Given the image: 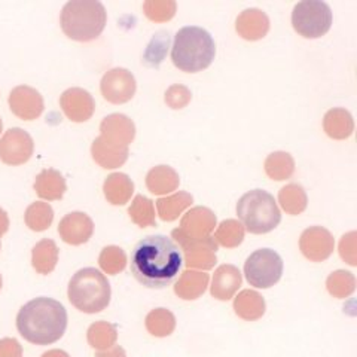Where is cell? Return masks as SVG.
<instances>
[{
	"instance_id": "26",
	"label": "cell",
	"mask_w": 357,
	"mask_h": 357,
	"mask_svg": "<svg viewBox=\"0 0 357 357\" xmlns=\"http://www.w3.org/2000/svg\"><path fill=\"white\" fill-rule=\"evenodd\" d=\"M103 192L112 206H126L134 194V183L124 173H112L103 183Z\"/></svg>"
},
{
	"instance_id": "34",
	"label": "cell",
	"mask_w": 357,
	"mask_h": 357,
	"mask_svg": "<svg viewBox=\"0 0 357 357\" xmlns=\"http://www.w3.org/2000/svg\"><path fill=\"white\" fill-rule=\"evenodd\" d=\"M54 220V210L50 203H43V201H36L27 207L24 213L26 225L35 232L47 231Z\"/></svg>"
},
{
	"instance_id": "40",
	"label": "cell",
	"mask_w": 357,
	"mask_h": 357,
	"mask_svg": "<svg viewBox=\"0 0 357 357\" xmlns=\"http://www.w3.org/2000/svg\"><path fill=\"white\" fill-rule=\"evenodd\" d=\"M191 89L182 84H174L165 91V103L174 110L186 107L191 103Z\"/></svg>"
},
{
	"instance_id": "24",
	"label": "cell",
	"mask_w": 357,
	"mask_h": 357,
	"mask_svg": "<svg viewBox=\"0 0 357 357\" xmlns=\"http://www.w3.org/2000/svg\"><path fill=\"white\" fill-rule=\"evenodd\" d=\"M181 185L178 173L169 165H156L146 174V186L155 195H169Z\"/></svg>"
},
{
	"instance_id": "47",
	"label": "cell",
	"mask_w": 357,
	"mask_h": 357,
	"mask_svg": "<svg viewBox=\"0 0 357 357\" xmlns=\"http://www.w3.org/2000/svg\"><path fill=\"white\" fill-rule=\"evenodd\" d=\"M2 284H3V280H2V274H0V290H2Z\"/></svg>"
},
{
	"instance_id": "14",
	"label": "cell",
	"mask_w": 357,
	"mask_h": 357,
	"mask_svg": "<svg viewBox=\"0 0 357 357\" xmlns=\"http://www.w3.org/2000/svg\"><path fill=\"white\" fill-rule=\"evenodd\" d=\"M60 106L72 122H86L96 112L94 98L84 88L66 89L60 97Z\"/></svg>"
},
{
	"instance_id": "41",
	"label": "cell",
	"mask_w": 357,
	"mask_h": 357,
	"mask_svg": "<svg viewBox=\"0 0 357 357\" xmlns=\"http://www.w3.org/2000/svg\"><path fill=\"white\" fill-rule=\"evenodd\" d=\"M340 256L351 266L357 265V232L350 231L340 241Z\"/></svg>"
},
{
	"instance_id": "27",
	"label": "cell",
	"mask_w": 357,
	"mask_h": 357,
	"mask_svg": "<svg viewBox=\"0 0 357 357\" xmlns=\"http://www.w3.org/2000/svg\"><path fill=\"white\" fill-rule=\"evenodd\" d=\"M66 178L63 174L54 169H47L36 176L35 191L39 198L45 201L61 199L66 194Z\"/></svg>"
},
{
	"instance_id": "43",
	"label": "cell",
	"mask_w": 357,
	"mask_h": 357,
	"mask_svg": "<svg viewBox=\"0 0 357 357\" xmlns=\"http://www.w3.org/2000/svg\"><path fill=\"white\" fill-rule=\"evenodd\" d=\"M96 357H127L126 350L121 347V345H114V347H110L107 350H102V351H97Z\"/></svg>"
},
{
	"instance_id": "33",
	"label": "cell",
	"mask_w": 357,
	"mask_h": 357,
	"mask_svg": "<svg viewBox=\"0 0 357 357\" xmlns=\"http://www.w3.org/2000/svg\"><path fill=\"white\" fill-rule=\"evenodd\" d=\"M244 236H245V229L241 225L240 220L227 219L220 222L216 227L213 238L218 243V245H222V248H227V249H234V248H238V245L243 243Z\"/></svg>"
},
{
	"instance_id": "25",
	"label": "cell",
	"mask_w": 357,
	"mask_h": 357,
	"mask_svg": "<svg viewBox=\"0 0 357 357\" xmlns=\"http://www.w3.org/2000/svg\"><path fill=\"white\" fill-rule=\"evenodd\" d=\"M323 130L333 140L349 139L354 131V121L349 110L335 107L323 118Z\"/></svg>"
},
{
	"instance_id": "45",
	"label": "cell",
	"mask_w": 357,
	"mask_h": 357,
	"mask_svg": "<svg viewBox=\"0 0 357 357\" xmlns=\"http://www.w3.org/2000/svg\"><path fill=\"white\" fill-rule=\"evenodd\" d=\"M40 357H70V356L63 350H48L45 351Z\"/></svg>"
},
{
	"instance_id": "17",
	"label": "cell",
	"mask_w": 357,
	"mask_h": 357,
	"mask_svg": "<svg viewBox=\"0 0 357 357\" xmlns=\"http://www.w3.org/2000/svg\"><path fill=\"white\" fill-rule=\"evenodd\" d=\"M243 277L236 265H220L211 278L210 294L218 301H229L241 287Z\"/></svg>"
},
{
	"instance_id": "48",
	"label": "cell",
	"mask_w": 357,
	"mask_h": 357,
	"mask_svg": "<svg viewBox=\"0 0 357 357\" xmlns=\"http://www.w3.org/2000/svg\"><path fill=\"white\" fill-rule=\"evenodd\" d=\"M0 250H2V241H0Z\"/></svg>"
},
{
	"instance_id": "12",
	"label": "cell",
	"mask_w": 357,
	"mask_h": 357,
	"mask_svg": "<svg viewBox=\"0 0 357 357\" xmlns=\"http://www.w3.org/2000/svg\"><path fill=\"white\" fill-rule=\"evenodd\" d=\"M299 249L308 261L323 262L333 253L335 240L326 228L310 227L301 234Z\"/></svg>"
},
{
	"instance_id": "37",
	"label": "cell",
	"mask_w": 357,
	"mask_h": 357,
	"mask_svg": "<svg viewBox=\"0 0 357 357\" xmlns=\"http://www.w3.org/2000/svg\"><path fill=\"white\" fill-rule=\"evenodd\" d=\"M98 265L109 275H116L126 270L127 255L118 245H106L98 256Z\"/></svg>"
},
{
	"instance_id": "20",
	"label": "cell",
	"mask_w": 357,
	"mask_h": 357,
	"mask_svg": "<svg viewBox=\"0 0 357 357\" xmlns=\"http://www.w3.org/2000/svg\"><path fill=\"white\" fill-rule=\"evenodd\" d=\"M128 146L115 144L102 136H98L91 146L93 160L106 170H115L124 165L128 160Z\"/></svg>"
},
{
	"instance_id": "19",
	"label": "cell",
	"mask_w": 357,
	"mask_h": 357,
	"mask_svg": "<svg viewBox=\"0 0 357 357\" xmlns=\"http://www.w3.org/2000/svg\"><path fill=\"white\" fill-rule=\"evenodd\" d=\"M236 30L245 40H261L270 31V18L261 9H245L236 21Z\"/></svg>"
},
{
	"instance_id": "46",
	"label": "cell",
	"mask_w": 357,
	"mask_h": 357,
	"mask_svg": "<svg viewBox=\"0 0 357 357\" xmlns=\"http://www.w3.org/2000/svg\"><path fill=\"white\" fill-rule=\"evenodd\" d=\"M2 131H3V122L0 119V134H2Z\"/></svg>"
},
{
	"instance_id": "1",
	"label": "cell",
	"mask_w": 357,
	"mask_h": 357,
	"mask_svg": "<svg viewBox=\"0 0 357 357\" xmlns=\"http://www.w3.org/2000/svg\"><path fill=\"white\" fill-rule=\"evenodd\" d=\"M182 252L165 236L142 238L131 252V274L148 289L169 287L181 273Z\"/></svg>"
},
{
	"instance_id": "18",
	"label": "cell",
	"mask_w": 357,
	"mask_h": 357,
	"mask_svg": "<svg viewBox=\"0 0 357 357\" xmlns=\"http://www.w3.org/2000/svg\"><path fill=\"white\" fill-rule=\"evenodd\" d=\"M100 136L121 146H128L136 137V126L127 115L112 114L100 124Z\"/></svg>"
},
{
	"instance_id": "23",
	"label": "cell",
	"mask_w": 357,
	"mask_h": 357,
	"mask_svg": "<svg viewBox=\"0 0 357 357\" xmlns=\"http://www.w3.org/2000/svg\"><path fill=\"white\" fill-rule=\"evenodd\" d=\"M192 203L194 197L185 191L165 195L155 201L156 215H158L160 219L164 222H173L178 219V216H182L185 211L192 206Z\"/></svg>"
},
{
	"instance_id": "42",
	"label": "cell",
	"mask_w": 357,
	"mask_h": 357,
	"mask_svg": "<svg viewBox=\"0 0 357 357\" xmlns=\"http://www.w3.org/2000/svg\"><path fill=\"white\" fill-rule=\"evenodd\" d=\"M0 357H22V347L15 338L0 340Z\"/></svg>"
},
{
	"instance_id": "3",
	"label": "cell",
	"mask_w": 357,
	"mask_h": 357,
	"mask_svg": "<svg viewBox=\"0 0 357 357\" xmlns=\"http://www.w3.org/2000/svg\"><path fill=\"white\" fill-rule=\"evenodd\" d=\"M216 45L210 33L201 27H183L174 38L172 60L178 70L197 73L213 63Z\"/></svg>"
},
{
	"instance_id": "44",
	"label": "cell",
	"mask_w": 357,
	"mask_h": 357,
	"mask_svg": "<svg viewBox=\"0 0 357 357\" xmlns=\"http://www.w3.org/2000/svg\"><path fill=\"white\" fill-rule=\"evenodd\" d=\"M9 229V218L6 211L0 207V237L6 234Z\"/></svg>"
},
{
	"instance_id": "15",
	"label": "cell",
	"mask_w": 357,
	"mask_h": 357,
	"mask_svg": "<svg viewBox=\"0 0 357 357\" xmlns=\"http://www.w3.org/2000/svg\"><path fill=\"white\" fill-rule=\"evenodd\" d=\"M59 234L64 243L81 245L89 241L94 234V222L82 211H72L59 223Z\"/></svg>"
},
{
	"instance_id": "22",
	"label": "cell",
	"mask_w": 357,
	"mask_h": 357,
	"mask_svg": "<svg viewBox=\"0 0 357 357\" xmlns=\"http://www.w3.org/2000/svg\"><path fill=\"white\" fill-rule=\"evenodd\" d=\"M265 299L261 294L256 292V290H241V292L234 298V311H236V314L243 320H259L265 314Z\"/></svg>"
},
{
	"instance_id": "38",
	"label": "cell",
	"mask_w": 357,
	"mask_h": 357,
	"mask_svg": "<svg viewBox=\"0 0 357 357\" xmlns=\"http://www.w3.org/2000/svg\"><path fill=\"white\" fill-rule=\"evenodd\" d=\"M176 9L174 0H146L143 3L144 15L155 22L170 21L176 15Z\"/></svg>"
},
{
	"instance_id": "5",
	"label": "cell",
	"mask_w": 357,
	"mask_h": 357,
	"mask_svg": "<svg viewBox=\"0 0 357 357\" xmlns=\"http://www.w3.org/2000/svg\"><path fill=\"white\" fill-rule=\"evenodd\" d=\"M70 304L85 314H96L110 304L112 290L107 277L96 268H82L69 282L67 289Z\"/></svg>"
},
{
	"instance_id": "36",
	"label": "cell",
	"mask_w": 357,
	"mask_h": 357,
	"mask_svg": "<svg viewBox=\"0 0 357 357\" xmlns=\"http://www.w3.org/2000/svg\"><path fill=\"white\" fill-rule=\"evenodd\" d=\"M326 289L333 298H349L356 290V277L350 271L345 270L333 271L328 277Z\"/></svg>"
},
{
	"instance_id": "31",
	"label": "cell",
	"mask_w": 357,
	"mask_h": 357,
	"mask_svg": "<svg viewBox=\"0 0 357 357\" xmlns=\"http://www.w3.org/2000/svg\"><path fill=\"white\" fill-rule=\"evenodd\" d=\"M86 340L88 344L97 351L107 350L114 347L118 340V331L116 328L109 321H96L91 326L88 328L86 332Z\"/></svg>"
},
{
	"instance_id": "21",
	"label": "cell",
	"mask_w": 357,
	"mask_h": 357,
	"mask_svg": "<svg viewBox=\"0 0 357 357\" xmlns=\"http://www.w3.org/2000/svg\"><path fill=\"white\" fill-rule=\"evenodd\" d=\"M210 275L204 271L186 270L174 284V294L183 301H195L203 296L208 287Z\"/></svg>"
},
{
	"instance_id": "9",
	"label": "cell",
	"mask_w": 357,
	"mask_h": 357,
	"mask_svg": "<svg viewBox=\"0 0 357 357\" xmlns=\"http://www.w3.org/2000/svg\"><path fill=\"white\" fill-rule=\"evenodd\" d=\"M283 259L271 249L253 252L244 264V275L250 286L256 289H270L282 278Z\"/></svg>"
},
{
	"instance_id": "30",
	"label": "cell",
	"mask_w": 357,
	"mask_h": 357,
	"mask_svg": "<svg viewBox=\"0 0 357 357\" xmlns=\"http://www.w3.org/2000/svg\"><path fill=\"white\" fill-rule=\"evenodd\" d=\"M278 204L287 215L298 216L305 211L308 206V197L303 186L298 183H289L278 192Z\"/></svg>"
},
{
	"instance_id": "28",
	"label": "cell",
	"mask_w": 357,
	"mask_h": 357,
	"mask_svg": "<svg viewBox=\"0 0 357 357\" xmlns=\"http://www.w3.org/2000/svg\"><path fill=\"white\" fill-rule=\"evenodd\" d=\"M59 248L55 241L50 238H43L36 243L35 248L31 250V265L35 271L42 275L51 274L59 262Z\"/></svg>"
},
{
	"instance_id": "39",
	"label": "cell",
	"mask_w": 357,
	"mask_h": 357,
	"mask_svg": "<svg viewBox=\"0 0 357 357\" xmlns=\"http://www.w3.org/2000/svg\"><path fill=\"white\" fill-rule=\"evenodd\" d=\"M170 35L167 31L156 33V36L149 43V47L144 52V63L148 66H158L169 51Z\"/></svg>"
},
{
	"instance_id": "6",
	"label": "cell",
	"mask_w": 357,
	"mask_h": 357,
	"mask_svg": "<svg viewBox=\"0 0 357 357\" xmlns=\"http://www.w3.org/2000/svg\"><path fill=\"white\" fill-rule=\"evenodd\" d=\"M237 215L244 229L256 236L274 231L282 222L280 207L274 197L262 189H253L238 199Z\"/></svg>"
},
{
	"instance_id": "16",
	"label": "cell",
	"mask_w": 357,
	"mask_h": 357,
	"mask_svg": "<svg viewBox=\"0 0 357 357\" xmlns=\"http://www.w3.org/2000/svg\"><path fill=\"white\" fill-rule=\"evenodd\" d=\"M218 227V218L215 211H211L207 207H194L188 210L182 216L181 229L185 236L192 238H203L210 237Z\"/></svg>"
},
{
	"instance_id": "4",
	"label": "cell",
	"mask_w": 357,
	"mask_h": 357,
	"mask_svg": "<svg viewBox=\"0 0 357 357\" xmlns=\"http://www.w3.org/2000/svg\"><path fill=\"white\" fill-rule=\"evenodd\" d=\"M61 29L64 35L76 42H91L102 35L107 13L97 0H72L61 10Z\"/></svg>"
},
{
	"instance_id": "35",
	"label": "cell",
	"mask_w": 357,
	"mask_h": 357,
	"mask_svg": "<svg viewBox=\"0 0 357 357\" xmlns=\"http://www.w3.org/2000/svg\"><path fill=\"white\" fill-rule=\"evenodd\" d=\"M130 219L136 223L140 228L155 227L156 213H155V204L153 201L144 195L134 197L131 201V206L128 208Z\"/></svg>"
},
{
	"instance_id": "2",
	"label": "cell",
	"mask_w": 357,
	"mask_h": 357,
	"mask_svg": "<svg viewBox=\"0 0 357 357\" xmlns=\"http://www.w3.org/2000/svg\"><path fill=\"white\" fill-rule=\"evenodd\" d=\"M67 328V311L52 298H36L22 305L17 316V329L26 341L50 345L63 338Z\"/></svg>"
},
{
	"instance_id": "29",
	"label": "cell",
	"mask_w": 357,
	"mask_h": 357,
	"mask_svg": "<svg viewBox=\"0 0 357 357\" xmlns=\"http://www.w3.org/2000/svg\"><path fill=\"white\" fill-rule=\"evenodd\" d=\"M264 169L266 176L273 178V181H287V178L292 177V174L295 173V160L294 156L287 152H273L266 156Z\"/></svg>"
},
{
	"instance_id": "13",
	"label": "cell",
	"mask_w": 357,
	"mask_h": 357,
	"mask_svg": "<svg viewBox=\"0 0 357 357\" xmlns=\"http://www.w3.org/2000/svg\"><path fill=\"white\" fill-rule=\"evenodd\" d=\"M8 103L10 112L22 121H33L39 118L45 107L40 93L29 85L15 86L9 93Z\"/></svg>"
},
{
	"instance_id": "8",
	"label": "cell",
	"mask_w": 357,
	"mask_h": 357,
	"mask_svg": "<svg viewBox=\"0 0 357 357\" xmlns=\"http://www.w3.org/2000/svg\"><path fill=\"white\" fill-rule=\"evenodd\" d=\"M172 240L177 244V248L182 252L183 264L188 270L195 271H208L215 268L218 262L216 252L219 249L218 243L213 237H203V238H192L176 228L172 231Z\"/></svg>"
},
{
	"instance_id": "7",
	"label": "cell",
	"mask_w": 357,
	"mask_h": 357,
	"mask_svg": "<svg viewBox=\"0 0 357 357\" xmlns=\"http://www.w3.org/2000/svg\"><path fill=\"white\" fill-rule=\"evenodd\" d=\"M292 26L305 39L321 38L331 30L332 10L325 2L304 0L294 8Z\"/></svg>"
},
{
	"instance_id": "32",
	"label": "cell",
	"mask_w": 357,
	"mask_h": 357,
	"mask_svg": "<svg viewBox=\"0 0 357 357\" xmlns=\"http://www.w3.org/2000/svg\"><path fill=\"white\" fill-rule=\"evenodd\" d=\"M144 326L156 338L170 337L176 329V317L170 310L155 308L144 319Z\"/></svg>"
},
{
	"instance_id": "10",
	"label": "cell",
	"mask_w": 357,
	"mask_h": 357,
	"mask_svg": "<svg viewBox=\"0 0 357 357\" xmlns=\"http://www.w3.org/2000/svg\"><path fill=\"white\" fill-rule=\"evenodd\" d=\"M136 77L122 67H115L106 72L100 82V89L105 100L114 105H124L136 94Z\"/></svg>"
},
{
	"instance_id": "11",
	"label": "cell",
	"mask_w": 357,
	"mask_h": 357,
	"mask_svg": "<svg viewBox=\"0 0 357 357\" xmlns=\"http://www.w3.org/2000/svg\"><path fill=\"white\" fill-rule=\"evenodd\" d=\"M33 152H35V142L22 128H10L0 139V161L8 165L26 164Z\"/></svg>"
}]
</instances>
